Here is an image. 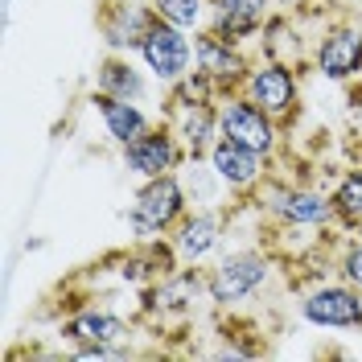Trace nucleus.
<instances>
[{
  "label": "nucleus",
  "instance_id": "obj_1",
  "mask_svg": "<svg viewBox=\"0 0 362 362\" xmlns=\"http://www.w3.org/2000/svg\"><path fill=\"white\" fill-rule=\"evenodd\" d=\"M247 202L280 230H329V226H338V210H334L329 189L268 177Z\"/></svg>",
  "mask_w": 362,
  "mask_h": 362
},
{
  "label": "nucleus",
  "instance_id": "obj_2",
  "mask_svg": "<svg viewBox=\"0 0 362 362\" xmlns=\"http://www.w3.org/2000/svg\"><path fill=\"white\" fill-rule=\"evenodd\" d=\"M194 206H189V194H185V185H181L177 173H165V177H148L140 181V189H136L132 198V235L144 243V239H169L173 235V226L189 214Z\"/></svg>",
  "mask_w": 362,
  "mask_h": 362
},
{
  "label": "nucleus",
  "instance_id": "obj_3",
  "mask_svg": "<svg viewBox=\"0 0 362 362\" xmlns=\"http://www.w3.org/2000/svg\"><path fill=\"white\" fill-rule=\"evenodd\" d=\"M239 90L247 95L251 103H259L272 119H280L284 128L300 112V78H296L293 62H284V58H259V62H251L247 78H243Z\"/></svg>",
  "mask_w": 362,
  "mask_h": 362
},
{
  "label": "nucleus",
  "instance_id": "obj_4",
  "mask_svg": "<svg viewBox=\"0 0 362 362\" xmlns=\"http://www.w3.org/2000/svg\"><path fill=\"white\" fill-rule=\"evenodd\" d=\"M218 128H223V136L247 144L264 157H276V148L284 140V124L272 119L259 103H251L243 90H223L218 95Z\"/></svg>",
  "mask_w": 362,
  "mask_h": 362
},
{
  "label": "nucleus",
  "instance_id": "obj_5",
  "mask_svg": "<svg viewBox=\"0 0 362 362\" xmlns=\"http://www.w3.org/2000/svg\"><path fill=\"white\" fill-rule=\"evenodd\" d=\"M272 276V259L255 247H239V251H226L218 259V268L206 272V293L214 305H239L255 296Z\"/></svg>",
  "mask_w": 362,
  "mask_h": 362
},
{
  "label": "nucleus",
  "instance_id": "obj_6",
  "mask_svg": "<svg viewBox=\"0 0 362 362\" xmlns=\"http://www.w3.org/2000/svg\"><path fill=\"white\" fill-rule=\"evenodd\" d=\"M136 54H140L144 70L157 78L160 87H173V83H181V78L194 70V33L157 17Z\"/></svg>",
  "mask_w": 362,
  "mask_h": 362
},
{
  "label": "nucleus",
  "instance_id": "obj_7",
  "mask_svg": "<svg viewBox=\"0 0 362 362\" xmlns=\"http://www.w3.org/2000/svg\"><path fill=\"white\" fill-rule=\"evenodd\" d=\"M300 317L317 329H362V288L350 280H321L300 293Z\"/></svg>",
  "mask_w": 362,
  "mask_h": 362
},
{
  "label": "nucleus",
  "instance_id": "obj_8",
  "mask_svg": "<svg viewBox=\"0 0 362 362\" xmlns=\"http://www.w3.org/2000/svg\"><path fill=\"white\" fill-rule=\"evenodd\" d=\"M210 300L206 293V272L198 264H181V268L157 276L144 288V313L153 321H173V317H189L198 300Z\"/></svg>",
  "mask_w": 362,
  "mask_h": 362
},
{
  "label": "nucleus",
  "instance_id": "obj_9",
  "mask_svg": "<svg viewBox=\"0 0 362 362\" xmlns=\"http://www.w3.org/2000/svg\"><path fill=\"white\" fill-rule=\"evenodd\" d=\"M119 153H124V169H128L132 177H140V181L177 173L181 165H185V157H189L185 144H181V136L169 128V119L153 124L148 132L136 136L132 144H124Z\"/></svg>",
  "mask_w": 362,
  "mask_h": 362
},
{
  "label": "nucleus",
  "instance_id": "obj_10",
  "mask_svg": "<svg viewBox=\"0 0 362 362\" xmlns=\"http://www.w3.org/2000/svg\"><path fill=\"white\" fill-rule=\"evenodd\" d=\"M206 160L214 165V173H218V181L226 185V194H235L239 202L251 198V194L272 177V157L255 153V148L239 144V140H230V136H218L214 148L206 153Z\"/></svg>",
  "mask_w": 362,
  "mask_h": 362
},
{
  "label": "nucleus",
  "instance_id": "obj_11",
  "mask_svg": "<svg viewBox=\"0 0 362 362\" xmlns=\"http://www.w3.org/2000/svg\"><path fill=\"white\" fill-rule=\"evenodd\" d=\"M194 66L218 90H239L251 70V58L243 54V42H230L223 33H214L210 25L194 33Z\"/></svg>",
  "mask_w": 362,
  "mask_h": 362
},
{
  "label": "nucleus",
  "instance_id": "obj_12",
  "mask_svg": "<svg viewBox=\"0 0 362 362\" xmlns=\"http://www.w3.org/2000/svg\"><path fill=\"white\" fill-rule=\"evenodd\" d=\"M226 226H230V214L223 206H194L169 235V243L177 251L181 264H206L214 251L223 247Z\"/></svg>",
  "mask_w": 362,
  "mask_h": 362
},
{
  "label": "nucleus",
  "instance_id": "obj_13",
  "mask_svg": "<svg viewBox=\"0 0 362 362\" xmlns=\"http://www.w3.org/2000/svg\"><path fill=\"white\" fill-rule=\"evenodd\" d=\"M165 119L181 136L189 157H206L214 148V140L223 136V128H218V99H181V95H169Z\"/></svg>",
  "mask_w": 362,
  "mask_h": 362
},
{
  "label": "nucleus",
  "instance_id": "obj_14",
  "mask_svg": "<svg viewBox=\"0 0 362 362\" xmlns=\"http://www.w3.org/2000/svg\"><path fill=\"white\" fill-rule=\"evenodd\" d=\"M313 66L329 83H350L362 74V29L350 21L325 25V33L317 37Z\"/></svg>",
  "mask_w": 362,
  "mask_h": 362
},
{
  "label": "nucleus",
  "instance_id": "obj_15",
  "mask_svg": "<svg viewBox=\"0 0 362 362\" xmlns=\"http://www.w3.org/2000/svg\"><path fill=\"white\" fill-rule=\"evenodd\" d=\"M157 21V8H153V0H112V4H103V17H99V29H103V42L107 49L115 54H136L140 42L148 37V29Z\"/></svg>",
  "mask_w": 362,
  "mask_h": 362
},
{
  "label": "nucleus",
  "instance_id": "obj_16",
  "mask_svg": "<svg viewBox=\"0 0 362 362\" xmlns=\"http://www.w3.org/2000/svg\"><path fill=\"white\" fill-rule=\"evenodd\" d=\"M58 334L70 346H128L132 338V321H124L112 309H99V305H83L70 317H62Z\"/></svg>",
  "mask_w": 362,
  "mask_h": 362
},
{
  "label": "nucleus",
  "instance_id": "obj_17",
  "mask_svg": "<svg viewBox=\"0 0 362 362\" xmlns=\"http://www.w3.org/2000/svg\"><path fill=\"white\" fill-rule=\"evenodd\" d=\"M272 8L276 0H210V29L230 42H247V37H259Z\"/></svg>",
  "mask_w": 362,
  "mask_h": 362
},
{
  "label": "nucleus",
  "instance_id": "obj_18",
  "mask_svg": "<svg viewBox=\"0 0 362 362\" xmlns=\"http://www.w3.org/2000/svg\"><path fill=\"white\" fill-rule=\"evenodd\" d=\"M90 107H95V115L103 119V132L112 136V144H132L136 136H144L148 128H153V119L144 115V107L140 103H132V99H119V95H107V90H90Z\"/></svg>",
  "mask_w": 362,
  "mask_h": 362
},
{
  "label": "nucleus",
  "instance_id": "obj_19",
  "mask_svg": "<svg viewBox=\"0 0 362 362\" xmlns=\"http://www.w3.org/2000/svg\"><path fill=\"white\" fill-rule=\"evenodd\" d=\"M95 87L107 90V95H119V99H132V103H140V99L148 95L144 70L136 66L128 54H115V49L99 62V70H95Z\"/></svg>",
  "mask_w": 362,
  "mask_h": 362
},
{
  "label": "nucleus",
  "instance_id": "obj_20",
  "mask_svg": "<svg viewBox=\"0 0 362 362\" xmlns=\"http://www.w3.org/2000/svg\"><path fill=\"white\" fill-rule=\"evenodd\" d=\"M177 177L185 185V194H189V206H223L226 185L218 181L214 165L206 157H185V165L177 169Z\"/></svg>",
  "mask_w": 362,
  "mask_h": 362
},
{
  "label": "nucleus",
  "instance_id": "obj_21",
  "mask_svg": "<svg viewBox=\"0 0 362 362\" xmlns=\"http://www.w3.org/2000/svg\"><path fill=\"white\" fill-rule=\"evenodd\" d=\"M334 210H338V230H354L362 223V169H346L338 177V185L329 189Z\"/></svg>",
  "mask_w": 362,
  "mask_h": 362
},
{
  "label": "nucleus",
  "instance_id": "obj_22",
  "mask_svg": "<svg viewBox=\"0 0 362 362\" xmlns=\"http://www.w3.org/2000/svg\"><path fill=\"white\" fill-rule=\"evenodd\" d=\"M153 8L160 21H173L189 33L206 29V21H210V0H153Z\"/></svg>",
  "mask_w": 362,
  "mask_h": 362
},
{
  "label": "nucleus",
  "instance_id": "obj_23",
  "mask_svg": "<svg viewBox=\"0 0 362 362\" xmlns=\"http://www.w3.org/2000/svg\"><path fill=\"white\" fill-rule=\"evenodd\" d=\"M334 268H338L341 280H350L354 288H362V243H354V239L346 235V243H341L338 259H334Z\"/></svg>",
  "mask_w": 362,
  "mask_h": 362
},
{
  "label": "nucleus",
  "instance_id": "obj_24",
  "mask_svg": "<svg viewBox=\"0 0 362 362\" xmlns=\"http://www.w3.org/2000/svg\"><path fill=\"white\" fill-rule=\"evenodd\" d=\"M305 4H309V0H276L280 13H296V8H305Z\"/></svg>",
  "mask_w": 362,
  "mask_h": 362
},
{
  "label": "nucleus",
  "instance_id": "obj_25",
  "mask_svg": "<svg viewBox=\"0 0 362 362\" xmlns=\"http://www.w3.org/2000/svg\"><path fill=\"white\" fill-rule=\"evenodd\" d=\"M350 239H354V243H362V223L354 226V230H350Z\"/></svg>",
  "mask_w": 362,
  "mask_h": 362
}]
</instances>
